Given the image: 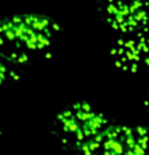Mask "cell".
Returning <instances> with one entry per match:
<instances>
[{
	"instance_id": "cell-2",
	"label": "cell",
	"mask_w": 149,
	"mask_h": 155,
	"mask_svg": "<svg viewBox=\"0 0 149 155\" xmlns=\"http://www.w3.org/2000/svg\"><path fill=\"white\" fill-rule=\"evenodd\" d=\"M110 125L107 116L85 101L64 106L50 125L52 137L68 153H79Z\"/></svg>"
},
{
	"instance_id": "cell-4",
	"label": "cell",
	"mask_w": 149,
	"mask_h": 155,
	"mask_svg": "<svg viewBox=\"0 0 149 155\" xmlns=\"http://www.w3.org/2000/svg\"><path fill=\"white\" fill-rule=\"evenodd\" d=\"M95 7L104 25L118 35L149 27L148 0H95Z\"/></svg>"
},
{
	"instance_id": "cell-1",
	"label": "cell",
	"mask_w": 149,
	"mask_h": 155,
	"mask_svg": "<svg viewBox=\"0 0 149 155\" xmlns=\"http://www.w3.org/2000/svg\"><path fill=\"white\" fill-rule=\"evenodd\" d=\"M61 31L59 22L45 14L23 12L5 16L0 19V53L23 70L34 60L52 57V49Z\"/></svg>"
},
{
	"instance_id": "cell-5",
	"label": "cell",
	"mask_w": 149,
	"mask_h": 155,
	"mask_svg": "<svg viewBox=\"0 0 149 155\" xmlns=\"http://www.w3.org/2000/svg\"><path fill=\"white\" fill-rule=\"evenodd\" d=\"M111 63L118 71L136 74L149 70V27L119 34L110 51Z\"/></svg>"
},
{
	"instance_id": "cell-7",
	"label": "cell",
	"mask_w": 149,
	"mask_h": 155,
	"mask_svg": "<svg viewBox=\"0 0 149 155\" xmlns=\"http://www.w3.org/2000/svg\"><path fill=\"white\" fill-rule=\"evenodd\" d=\"M144 107L145 110L149 113V90L147 91V94H145V98H144Z\"/></svg>"
},
{
	"instance_id": "cell-3",
	"label": "cell",
	"mask_w": 149,
	"mask_h": 155,
	"mask_svg": "<svg viewBox=\"0 0 149 155\" xmlns=\"http://www.w3.org/2000/svg\"><path fill=\"white\" fill-rule=\"evenodd\" d=\"M77 155H149V127L109 125Z\"/></svg>"
},
{
	"instance_id": "cell-6",
	"label": "cell",
	"mask_w": 149,
	"mask_h": 155,
	"mask_svg": "<svg viewBox=\"0 0 149 155\" xmlns=\"http://www.w3.org/2000/svg\"><path fill=\"white\" fill-rule=\"evenodd\" d=\"M21 68L15 67L11 64L2 53H0V88L5 84L7 82H16L22 75Z\"/></svg>"
}]
</instances>
